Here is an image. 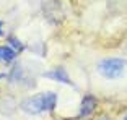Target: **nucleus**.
<instances>
[{
    "label": "nucleus",
    "instance_id": "obj_6",
    "mask_svg": "<svg viewBox=\"0 0 127 120\" xmlns=\"http://www.w3.org/2000/svg\"><path fill=\"white\" fill-rule=\"evenodd\" d=\"M10 41H11V45H13L15 49H21V47H23V45L20 44V41H18V39H15V38H10Z\"/></svg>",
    "mask_w": 127,
    "mask_h": 120
},
{
    "label": "nucleus",
    "instance_id": "obj_4",
    "mask_svg": "<svg viewBox=\"0 0 127 120\" xmlns=\"http://www.w3.org/2000/svg\"><path fill=\"white\" fill-rule=\"evenodd\" d=\"M96 104H98V101H96V98H95V96H91V94L85 96V98L82 99V104H80V114H78V117H80V119L88 117L95 110Z\"/></svg>",
    "mask_w": 127,
    "mask_h": 120
},
{
    "label": "nucleus",
    "instance_id": "obj_9",
    "mask_svg": "<svg viewBox=\"0 0 127 120\" xmlns=\"http://www.w3.org/2000/svg\"><path fill=\"white\" fill-rule=\"evenodd\" d=\"M2 78H5V73H0V80Z\"/></svg>",
    "mask_w": 127,
    "mask_h": 120
},
{
    "label": "nucleus",
    "instance_id": "obj_1",
    "mask_svg": "<svg viewBox=\"0 0 127 120\" xmlns=\"http://www.w3.org/2000/svg\"><path fill=\"white\" fill-rule=\"evenodd\" d=\"M56 102H57L56 93H52V91L39 93L36 96L25 99L21 102V110L30 114V115H37V114L46 112V110H52L56 107Z\"/></svg>",
    "mask_w": 127,
    "mask_h": 120
},
{
    "label": "nucleus",
    "instance_id": "obj_10",
    "mask_svg": "<svg viewBox=\"0 0 127 120\" xmlns=\"http://www.w3.org/2000/svg\"><path fill=\"white\" fill-rule=\"evenodd\" d=\"M124 120H127V115H126V117H124Z\"/></svg>",
    "mask_w": 127,
    "mask_h": 120
},
{
    "label": "nucleus",
    "instance_id": "obj_3",
    "mask_svg": "<svg viewBox=\"0 0 127 120\" xmlns=\"http://www.w3.org/2000/svg\"><path fill=\"white\" fill-rule=\"evenodd\" d=\"M44 78H49V80H54L57 83H64V84H70V78H68V73L65 71V68L59 67V68H54L52 71H46L42 73Z\"/></svg>",
    "mask_w": 127,
    "mask_h": 120
},
{
    "label": "nucleus",
    "instance_id": "obj_7",
    "mask_svg": "<svg viewBox=\"0 0 127 120\" xmlns=\"http://www.w3.org/2000/svg\"><path fill=\"white\" fill-rule=\"evenodd\" d=\"M2 34H3V23L0 21V36H2Z\"/></svg>",
    "mask_w": 127,
    "mask_h": 120
},
{
    "label": "nucleus",
    "instance_id": "obj_5",
    "mask_svg": "<svg viewBox=\"0 0 127 120\" xmlns=\"http://www.w3.org/2000/svg\"><path fill=\"white\" fill-rule=\"evenodd\" d=\"M16 59V52L11 49L10 45H0V62L10 63Z\"/></svg>",
    "mask_w": 127,
    "mask_h": 120
},
{
    "label": "nucleus",
    "instance_id": "obj_8",
    "mask_svg": "<svg viewBox=\"0 0 127 120\" xmlns=\"http://www.w3.org/2000/svg\"><path fill=\"white\" fill-rule=\"evenodd\" d=\"M98 120H109L108 117H101V119H98Z\"/></svg>",
    "mask_w": 127,
    "mask_h": 120
},
{
    "label": "nucleus",
    "instance_id": "obj_2",
    "mask_svg": "<svg viewBox=\"0 0 127 120\" xmlns=\"http://www.w3.org/2000/svg\"><path fill=\"white\" fill-rule=\"evenodd\" d=\"M126 67H127V62L124 59H104L101 60L99 65H98V71L104 78H109V80H114V78H119V76L124 75L126 71Z\"/></svg>",
    "mask_w": 127,
    "mask_h": 120
}]
</instances>
